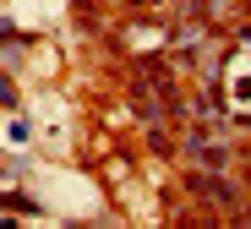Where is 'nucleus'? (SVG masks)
Masks as SVG:
<instances>
[{"instance_id": "obj_2", "label": "nucleus", "mask_w": 251, "mask_h": 229, "mask_svg": "<svg viewBox=\"0 0 251 229\" xmlns=\"http://www.w3.org/2000/svg\"><path fill=\"white\" fill-rule=\"evenodd\" d=\"M148 148H153V153H170V148H175L170 136H164V126H158V120H153V131H148Z\"/></svg>"}, {"instance_id": "obj_1", "label": "nucleus", "mask_w": 251, "mask_h": 229, "mask_svg": "<svg viewBox=\"0 0 251 229\" xmlns=\"http://www.w3.org/2000/svg\"><path fill=\"white\" fill-rule=\"evenodd\" d=\"M186 191H191V197H202V202L235 207V186H229L219 169H191V175H186Z\"/></svg>"}]
</instances>
